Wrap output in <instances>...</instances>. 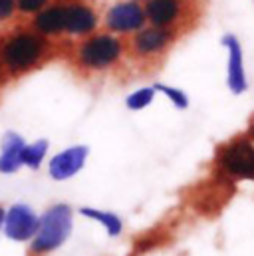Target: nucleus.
I'll use <instances>...</instances> for the list:
<instances>
[{"label":"nucleus","instance_id":"f257e3e1","mask_svg":"<svg viewBox=\"0 0 254 256\" xmlns=\"http://www.w3.org/2000/svg\"><path fill=\"white\" fill-rule=\"evenodd\" d=\"M56 52V44L38 36L28 24L12 26L0 34V78L18 80L44 66Z\"/></svg>","mask_w":254,"mask_h":256},{"label":"nucleus","instance_id":"f03ea898","mask_svg":"<svg viewBox=\"0 0 254 256\" xmlns=\"http://www.w3.org/2000/svg\"><path fill=\"white\" fill-rule=\"evenodd\" d=\"M68 58L70 66L86 78L108 76L124 66L127 44L124 38H118L106 30H98L96 34L74 42Z\"/></svg>","mask_w":254,"mask_h":256},{"label":"nucleus","instance_id":"7ed1b4c3","mask_svg":"<svg viewBox=\"0 0 254 256\" xmlns=\"http://www.w3.org/2000/svg\"><path fill=\"white\" fill-rule=\"evenodd\" d=\"M76 208L70 202H52L40 212L34 238L28 242V256H50L62 250L76 228Z\"/></svg>","mask_w":254,"mask_h":256},{"label":"nucleus","instance_id":"20e7f679","mask_svg":"<svg viewBox=\"0 0 254 256\" xmlns=\"http://www.w3.org/2000/svg\"><path fill=\"white\" fill-rule=\"evenodd\" d=\"M214 171L232 183H254V137L250 133L236 135L220 143L212 157Z\"/></svg>","mask_w":254,"mask_h":256},{"label":"nucleus","instance_id":"39448f33","mask_svg":"<svg viewBox=\"0 0 254 256\" xmlns=\"http://www.w3.org/2000/svg\"><path fill=\"white\" fill-rule=\"evenodd\" d=\"M179 36L181 34L175 30L145 24L139 32H135L131 38L126 40L127 58H131L135 64H157L171 52V48L177 44Z\"/></svg>","mask_w":254,"mask_h":256},{"label":"nucleus","instance_id":"423d86ee","mask_svg":"<svg viewBox=\"0 0 254 256\" xmlns=\"http://www.w3.org/2000/svg\"><path fill=\"white\" fill-rule=\"evenodd\" d=\"M145 24V8L135 0H110L102 10V30L124 40L131 38Z\"/></svg>","mask_w":254,"mask_h":256},{"label":"nucleus","instance_id":"0eeeda50","mask_svg":"<svg viewBox=\"0 0 254 256\" xmlns=\"http://www.w3.org/2000/svg\"><path fill=\"white\" fill-rule=\"evenodd\" d=\"M145 18L147 24L183 32L194 22L196 0H145Z\"/></svg>","mask_w":254,"mask_h":256},{"label":"nucleus","instance_id":"6e6552de","mask_svg":"<svg viewBox=\"0 0 254 256\" xmlns=\"http://www.w3.org/2000/svg\"><path fill=\"white\" fill-rule=\"evenodd\" d=\"M66 30L64 42H80L102 30V10L96 4L82 0H64Z\"/></svg>","mask_w":254,"mask_h":256},{"label":"nucleus","instance_id":"1a4fd4ad","mask_svg":"<svg viewBox=\"0 0 254 256\" xmlns=\"http://www.w3.org/2000/svg\"><path fill=\"white\" fill-rule=\"evenodd\" d=\"M40 212L24 200H16L8 206H4V226L2 236L8 238L14 244H26L34 238L38 228Z\"/></svg>","mask_w":254,"mask_h":256},{"label":"nucleus","instance_id":"9d476101","mask_svg":"<svg viewBox=\"0 0 254 256\" xmlns=\"http://www.w3.org/2000/svg\"><path fill=\"white\" fill-rule=\"evenodd\" d=\"M92 149L86 143H72L58 149L56 153H50L46 161V175L54 183H66L76 179L88 165Z\"/></svg>","mask_w":254,"mask_h":256},{"label":"nucleus","instance_id":"9b49d317","mask_svg":"<svg viewBox=\"0 0 254 256\" xmlns=\"http://www.w3.org/2000/svg\"><path fill=\"white\" fill-rule=\"evenodd\" d=\"M220 46L224 50V86L232 96H242L250 86L242 42L234 32H226L220 38Z\"/></svg>","mask_w":254,"mask_h":256},{"label":"nucleus","instance_id":"f8f14e48","mask_svg":"<svg viewBox=\"0 0 254 256\" xmlns=\"http://www.w3.org/2000/svg\"><path fill=\"white\" fill-rule=\"evenodd\" d=\"M28 28H32L38 36L46 38L52 44L64 42V30H66L64 0H54L44 10H40L38 14H34L28 20Z\"/></svg>","mask_w":254,"mask_h":256},{"label":"nucleus","instance_id":"ddd939ff","mask_svg":"<svg viewBox=\"0 0 254 256\" xmlns=\"http://www.w3.org/2000/svg\"><path fill=\"white\" fill-rule=\"evenodd\" d=\"M26 137L16 129H6L0 135V175L10 177L22 169V151Z\"/></svg>","mask_w":254,"mask_h":256},{"label":"nucleus","instance_id":"4468645a","mask_svg":"<svg viewBox=\"0 0 254 256\" xmlns=\"http://www.w3.org/2000/svg\"><path fill=\"white\" fill-rule=\"evenodd\" d=\"M76 212H78V216H82V218H86V220L98 224V226L104 230V234H106L108 238H120V236H124V232H126V220H124V216H122L120 212L112 210V208H102V206L84 204V206H80Z\"/></svg>","mask_w":254,"mask_h":256},{"label":"nucleus","instance_id":"2eb2a0df","mask_svg":"<svg viewBox=\"0 0 254 256\" xmlns=\"http://www.w3.org/2000/svg\"><path fill=\"white\" fill-rule=\"evenodd\" d=\"M48 157H50V141L46 137L26 141L22 151V167L28 171H40L46 167Z\"/></svg>","mask_w":254,"mask_h":256},{"label":"nucleus","instance_id":"dca6fc26","mask_svg":"<svg viewBox=\"0 0 254 256\" xmlns=\"http://www.w3.org/2000/svg\"><path fill=\"white\" fill-rule=\"evenodd\" d=\"M157 98H159V94H157L155 86H153V84H145V86L133 88L126 96L124 104H126L127 112H131V114H141V112H145L147 108H151Z\"/></svg>","mask_w":254,"mask_h":256},{"label":"nucleus","instance_id":"f3484780","mask_svg":"<svg viewBox=\"0 0 254 256\" xmlns=\"http://www.w3.org/2000/svg\"><path fill=\"white\" fill-rule=\"evenodd\" d=\"M153 86H155L157 94L163 96L177 112H187L190 108V98L183 88L173 86V84H165V82H155Z\"/></svg>","mask_w":254,"mask_h":256},{"label":"nucleus","instance_id":"a211bd4d","mask_svg":"<svg viewBox=\"0 0 254 256\" xmlns=\"http://www.w3.org/2000/svg\"><path fill=\"white\" fill-rule=\"evenodd\" d=\"M54 0H16V8H18V18H26L30 20L34 14H38L40 10H44L48 4H52Z\"/></svg>","mask_w":254,"mask_h":256},{"label":"nucleus","instance_id":"6ab92c4d","mask_svg":"<svg viewBox=\"0 0 254 256\" xmlns=\"http://www.w3.org/2000/svg\"><path fill=\"white\" fill-rule=\"evenodd\" d=\"M18 18L16 0H0V28L12 26Z\"/></svg>","mask_w":254,"mask_h":256},{"label":"nucleus","instance_id":"aec40b11","mask_svg":"<svg viewBox=\"0 0 254 256\" xmlns=\"http://www.w3.org/2000/svg\"><path fill=\"white\" fill-rule=\"evenodd\" d=\"M2 226H4V206L0 204V234H2Z\"/></svg>","mask_w":254,"mask_h":256},{"label":"nucleus","instance_id":"412c9836","mask_svg":"<svg viewBox=\"0 0 254 256\" xmlns=\"http://www.w3.org/2000/svg\"><path fill=\"white\" fill-rule=\"evenodd\" d=\"M82 2H90V4H98V2H102V0H82Z\"/></svg>","mask_w":254,"mask_h":256},{"label":"nucleus","instance_id":"4be33fe9","mask_svg":"<svg viewBox=\"0 0 254 256\" xmlns=\"http://www.w3.org/2000/svg\"><path fill=\"white\" fill-rule=\"evenodd\" d=\"M135 2H141V4H143V2H145V0H135Z\"/></svg>","mask_w":254,"mask_h":256},{"label":"nucleus","instance_id":"5701e85b","mask_svg":"<svg viewBox=\"0 0 254 256\" xmlns=\"http://www.w3.org/2000/svg\"><path fill=\"white\" fill-rule=\"evenodd\" d=\"M0 86H2V78H0Z\"/></svg>","mask_w":254,"mask_h":256}]
</instances>
